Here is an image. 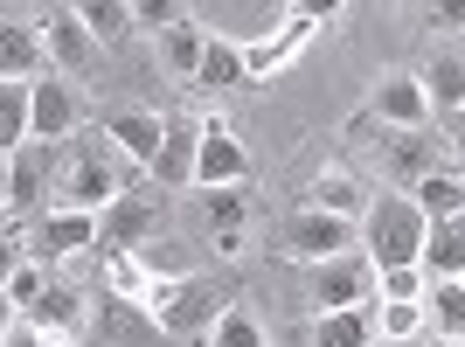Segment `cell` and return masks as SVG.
I'll return each instance as SVG.
<instances>
[{
	"mask_svg": "<svg viewBox=\"0 0 465 347\" xmlns=\"http://www.w3.org/2000/svg\"><path fill=\"white\" fill-rule=\"evenodd\" d=\"M209 347H272V341H264V327H257L243 306H230V312L209 327Z\"/></svg>",
	"mask_w": 465,
	"mask_h": 347,
	"instance_id": "cell-33",
	"label": "cell"
},
{
	"mask_svg": "<svg viewBox=\"0 0 465 347\" xmlns=\"http://www.w3.org/2000/svg\"><path fill=\"white\" fill-rule=\"evenodd\" d=\"M125 160L104 146V133H77L56 146V188H49V209H77V215H97L125 194Z\"/></svg>",
	"mask_w": 465,
	"mask_h": 347,
	"instance_id": "cell-1",
	"label": "cell"
},
{
	"mask_svg": "<svg viewBox=\"0 0 465 347\" xmlns=\"http://www.w3.org/2000/svg\"><path fill=\"white\" fill-rule=\"evenodd\" d=\"M354 243H361V264H369V271L417 264V243H424V215L410 209V194L375 188V194H369V209L354 215Z\"/></svg>",
	"mask_w": 465,
	"mask_h": 347,
	"instance_id": "cell-3",
	"label": "cell"
},
{
	"mask_svg": "<svg viewBox=\"0 0 465 347\" xmlns=\"http://www.w3.org/2000/svg\"><path fill=\"white\" fill-rule=\"evenodd\" d=\"M0 215H7V154H0Z\"/></svg>",
	"mask_w": 465,
	"mask_h": 347,
	"instance_id": "cell-42",
	"label": "cell"
},
{
	"mask_svg": "<svg viewBox=\"0 0 465 347\" xmlns=\"http://www.w3.org/2000/svg\"><path fill=\"white\" fill-rule=\"evenodd\" d=\"M369 292H375V271L361 264V251H348V257H327V264H312V299H320V312L369 306Z\"/></svg>",
	"mask_w": 465,
	"mask_h": 347,
	"instance_id": "cell-17",
	"label": "cell"
},
{
	"mask_svg": "<svg viewBox=\"0 0 465 347\" xmlns=\"http://www.w3.org/2000/svg\"><path fill=\"white\" fill-rule=\"evenodd\" d=\"M42 278H49V271H42L35 264V257H21V271H15V278H7V306H28V299H35V292H42Z\"/></svg>",
	"mask_w": 465,
	"mask_h": 347,
	"instance_id": "cell-36",
	"label": "cell"
},
{
	"mask_svg": "<svg viewBox=\"0 0 465 347\" xmlns=\"http://www.w3.org/2000/svg\"><path fill=\"white\" fill-rule=\"evenodd\" d=\"M153 236H160V202L139 194V188H125L112 209L91 215V251L97 257H125V251H139V243H153Z\"/></svg>",
	"mask_w": 465,
	"mask_h": 347,
	"instance_id": "cell-6",
	"label": "cell"
},
{
	"mask_svg": "<svg viewBox=\"0 0 465 347\" xmlns=\"http://www.w3.org/2000/svg\"><path fill=\"white\" fill-rule=\"evenodd\" d=\"M91 333L104 347H160L167 333L153 327V312L139 299H118V292H91Z\"/></svg>",
	"mask_w": 465,
	"mask_h": 347,
	"instance_id": "cell-14",
	"label": "cell"
},
{
	"mask_svg": "<svg viewBox=\"0 0 465 347\" xmlns=\"http://www.w3.org/2000/svg\"><path fill=\"white\" fill-rule=\"evenodd\" d=\"M299 209H320V215L354 223V215L369 209V181H361L354 167H341V160H333V167H320V174L306 181V202H299Z\"/></svg>",
	"mask_w": 465,
	"mask_h": 347,
	"instance_id": "cell-20",
	"label": "cell"
},
{
	"mask_svg": "<svg viewBox=\"0 0 465 347\" xmlns=\"http://www.w3.org/2000/svg\"><path fill=\"white\" fill-rule=\"evenodd\" d=\"M194 91H209V97H230L243 91V49H236L230 35H202V63H194Z\"/></svg>",
	"mask_w": 465,
	"mask_h": 347,
	"instance_id": "cell-22",
	"label": "cell"
},
{
	"mask_svg": "<svg viewBox=\"0 0 465 347\" xmlns=\"http://www.w3.org/2000/svg\"><path fill=\"white\" fill-rule=\"evenodd\" d=\"M181 21H194V7H181V0H139L133 7V28H153V35H167Z\"/></svg>",
	"mask_w": 465,
	"mask_h": 347,
	"instance_id": "cell-35",
	"label": "cell"
},
{
	"mask_svg": "<svg viewBox=\"0 0 465 347\" xmlns=\"http://www.w3.org/2000/svg\"><path fill=\"white\" fill-rule=\"evenodd\" d=\"M278 251L292 257V264H327V257H348L354 251V223H341V215H320V209H292L285 215V243Z\"/></svg>",
	"mask_w": 465,
	"mask_h": 347,
	"instance_id": "cell-10",
	"label": "cell"
},
{
	"mask_svg": "<svg viewBox=\"0 0 465 347\" xmlns=\"http://www.w3.org/2000/svg\"><path fill=\"white\" fill-rule=\"evenodd\" d=\"M375 347H424V341H375Z\"/></svg>",
	"mask_w": 465,
	"mask_h": 347,
	"instance_id": "cell-43",
	"label": "cell"
},
{
	"mask_svg": "<svg viewBox=\"0 0 465 347\" xmlns=\"http://www.w3.org/2000/svg\"><path fill=\"white\" fill-rule=\"evenodd\" d=\"M459 264H465V230H459V223H424L417 271H424L430 285H438V278H459Z\"/></svg>",
	"mask_w": 465,
	"mask_h": 347,
	"instance_id": "cell-25",
	"label": "cell"
},
{
	"mask_svg": "<svg viewBox=\"0 0 465 347\" xmlns=\"http://www.w3.org/2000/svg\"><path fill=\"white\" fill-rule=\"evenodd\" d=\"M49 188H56V146L21 139L7 154V215H42L49 209Z\"/></svg>",
	"mask_w": 465,
	"mask_h": 347,
	"instance_id": "cell-12",
	"label": "cell"
},
{
	"mask_svg": "<svg viewBox=\"0 0 465 347\" xmlns=\"http://www.w3.org/2000/svg\"><path fill=\"white\" fill-rule=\"evenodd\" d=\"M417 91H424L430 112L459 118V104H465V56H459V42H445V49L430 56V70H417Z\"/></svg>",
	"mask_w": 465,
	"mask_h": 347,
	"instance_id": "cell-21",
	"label": "cell"
},
{
	"mask_svg": "<svg viewBox=\"0 0 465 347\" xmlns=\"http://www.w3.org/2000/svg\"><path fill=\"white\" fill-rule=\"evenodd\" d=\"M354 133L369 139V167L382 174L389 194H410V181H424L430 167H459V160H451V146H438L430 133H375L369 112L354 118Z\"/></svg>",
	"mask_w": 465,
	"mask_h": 347,
	"instance_id": "cell-4",
	"label": "cell"
},
{
	"mask_svg": "<svg viewBox=\"0 0 465 347\" xmlns=\"http://www.w3.org/2000/svg\"><path fill=\"white\" fill-rule=\"evenodd\" d=\"M77 125H84V97L70 77L49 70V77L28 84V139L35 146H63V139H77Z\"/></svg>",
	"mask_w": 465,
	"mask_h": 347,
	"instance_id": "cell-8",
	"label": "cell"
},
{
	"mask_svg": "<svg viewBox=\"0 0 465 347\" xmlns=\"http://www.w3.org/2000/svg\"><path fill=\"white\" fill-rule=\"evenodd\" d=\"M160 125H167V112H104V146H112L125 167H153L160 154Z\"/></svg>",
	"mask_w": 465,
	"mask_h": 347,
	"instance_id": "cell-19",
	"label": "cell"
},
{
	"mask_svg": "<svg viewBox=\"0 0 465 347\" xmlns=\"http://www.w3.org/2000/svg\"><path fill=\"white\" fill-rule=\"evenodd\" d=\"M424 21H430V28H445V35H451V28H459L465 15H459V7H424Z\"/></svg>",
	"mask_w": 465,
	"mask_h": 347,
	"instance_id": "cell-40",
	"label": "cell"
},
{
	"mask_svg": "<svg viewBox=\"0 0 465 347\" xmlns=\"http://www.w3.org/2000/svg\"><path fill=\"white\" fill-rule=\"evenodd\" d=\"M424 285H430V278L417 264H396V271H375V292H369V299H424Z\"/></svg>",
	"mask_w": 465,
	"mask_h": 347,
	"instance_id": "cell-34",
	"label": "cell"
},
{
	"mask_svg": "<svg viewBox=\"0 0 465 347\" xmlns=\"http://www.w3.org/2000/svg\"><path fill=\"white\" fill-rule=\"evenodd\" d=\"M194 146H202V125L194 112H167L160 125V154H153V188H194Z\"/></svg>",
	"mask_w": 465,
	"mask_h": 347,
	"instance_id": "cell-16",
	"label": "cell"
},
{
	"mask_svg": "<svg viewBox=\"0 0 465 347\" xmlns=\"http://www.w3.org/2000/svg\"><path fill=\"white\" fill-rule=\"evenodd\" d=\"M0 77L7 84L49 77V49H42V28L28 15H0Z\"/></svg>",
	"mask_w": 465,
	"mask_h": 347,
	"instance_id": "cell-18",
	"label": "cell"
},
{
	"mask_svg": "<svg viewBox=\"0 0 465 347\" xmlns=\"http://www.w3.org/2000/svg\"><path fill=\"white\" fill-rule=\"evenodd\" d=\"M375 341H424V306L417 299H369Z\"/></svg>",
	"mask_w": 465,
	"mask_h": 347,
	"instance_id": "cell-28",
	"label": "cell"
},
{
	"mask_svg": "<svg viewBox=\"0 0 465 347\" xmlns=\"http://www.w3.org/2000/svg\"><path fill=\"white\" fill-rule=\"evenodd\" d=\"M202 125V146H194V188H236L243 174H251V154H243V139L230 133V118L223 112H194Z\"/></svg>",
	"mask_w": 465,
	"mask_h": 347,
	"instance_id": "cell-9",
	"label": "cell"
},
{
	"mask_svg": "<svg viewBox=\"0 0 465 347\" xmlns=\"http://www.w3.org/2000/svg\"><path fill=\"white\" fill-rule=\"evenodd\" d=\"M139 271H146V285H160V278H188V271H202L194 264V251L188 243H174V236H153V243H139Z\"/></svg>",
	"mask_w": 465,
	"mask_h": 347,
	"instance_id": "cell-29",
	"label": "cell"
},
{
	"mask_svg": "<svg viewBox=\"0 0 465 347\" xmlns=\"http://www.w3.org/2000/svg\"><path fill=\"white\" fill-rule=\"evenodd\" d=\"M312 347H375L369 306H348V312H312Z\"/></svg>",
	"mask_w": 465,
	"mask_h": 347,
	"instance_id": "cell-27",
	"label": "cell"
},
{
	"mask_svg": "<svg viewBox=\"0 0 465 347\" xmlns=\"http://www.w3.org/2000/svg\"><path fill=\"white\" fill-rule=\"evenodd\" d=\"M21 320H28L49 347H84V341H91V292H77L70 278H56V271H49V278H42V292L21 306Z\"/></svg>",
	"mask_w": 465,
	"mask_h": 347,
	"instance_id": "cell-5",
	"label": "cell"
},
{
	"mask_svg": "<svg viewBox=\"0 0 465 347\" xmlns=\"http://www.w3.org/2000/svg\"><path fill=\"white\" fill-rule=\"evenodd\" d=\"M35 28H42V49H49V70H56V77H84L97 63V42L84 35L77 7H49V15H35Z\"/></svg>",
	"mask_w": 465,
	"mask_h": 347,
	"instance_id": "cell-15",
	"label": "cell"
},
{
	"mask_svg": "<svg viewBox=\"0 0 465 347\" xmlns=\"http://www.w3.org/2000/svg\"><path fill=\"white\" fill-rule=\"evenodd\" d=\"M369 118L382 133H424L430 104H424V91H417V70H382L375 91H369Z\"/></svg>",
	"mask_w": 465,
	"mask_h": 347,
	"instance_id": "cell-13",
	"label": "cell"
},
{
	"mask_svg": "<svg viewBox=\"0 0 465 347\" xmlns=\"http://www.w3.org/2000/svg\"><path fill=\"white\" fill-rule=\"evenodd\" d=\"M21 257H28L21 251V223H7V230H0V292H7V278L21 271Z\"/></svg>",
	"mask_w": 465,
	"mask_h": 347,
	"instance_id": "cell-37",
	"label": "cell"
},
{
	"mask_svg": "<svg viewBox=\"0 0 465 347\" xmlns=\"http://www.w3.org/2000/svg\"><path fill=\"white\" fill-rule=\"evenodd\" d=\"M209 243H215V257H243V251H251V236H243V230H223V236H209Z\"/></svg>",
	"mask_w": 465,
	"mask_h": 347,
	"instance_id": "cell-38",
	"label": "cell"
},
{
	"mask_svg": "<svg viewBox=\"0 0 465 347\" xmlns=\"http://www.w3.org/2000/svg\"><path fill=\"white\" fill-rule=\"evenodd\" d=\"M424 341H465V285L459 278H438L424 285Z\"/></svg>",
	"mask_w": 465,
	"mask_h": 347,
	"instance_id": "cell-24",
	"label": "cell"
},
{
	"mask_svg": "<svg viewBox=\"0 0 465 347\" xmlns=\"http://www.w3.org/2000/svg\"><path fill=\"white\" fill-rule=\"evenodd\" d=\"M21 139H28V84L0 77V154H15Z\"/></svg>",
	"mask_w": 465,
	"mask_h": 347,
	"instance_id": "cell-31",
	"label": "cell"
},
{
	"mask_svg": "<svg viewBox=\"0 0 465 347\" xmlns=\"http://www.w3.org/2000/svg\"><path fill=\"white\" fill-rule=\"evenodd\" d=\"M7 223H15V215H0V230H7Z\"/></svg>",
	"mask_w": 465,
	"mask_h": 347,
	"instance_id": "cell-45",
	"label": "cell"
},
{
	"mask_svg": "<svg viewBox=\"0 0 465 347\" xmlns=\"http://www.w3.org/2000/svg\"><path fill=\"white\" fill-rule=\"evenodd\" d=\"M15 320H21V312L7 306V292H0V341H7V327H15Z\"/></svg>",
	"mask_w": 465,
	"mask_h": 347,
	"instance_id": "cell-41",
	"label": "cell"
},
{
	"mask_svg": "<svg viewBox=\"0 0 465 347\" xmlns=\"http://www.w3.org/2000/svg\"><path fill=\"white\" fill-rule=\"evenodd\" d=\"M0 347H49V341H42V333L28 327V320H15V327H7V341H0Z\"/></svg>",
	"mask_w": 465,
	"mask_h": 347,
	"instance_id": "cell-39",
	"label": "cell"
},
{
	"mask_svg": "<svg viewBox=\"0 0 465 347\" xmlns=\"http://www.w3.org/2000/svg\"><path fill=\"white\" fill-rule=\"evenodd\" d=\"M202 35H209L202 21H181V28H167V35H160V56H167V70H174V77H194V63H202Z\"/></svg>",
	"mask_w": 465,
	"mask_h": 347,
	"instance_id": "cell-30",
	"label": "cell"
},
{
	"mask_svg": "<svg viewBox=\"0 0 465 347\" xmlns=\"http://www.w3.org/2000/svg\"><path fill=\"white\" fill-rule=\"evenodd\" d=\"M77 21H84V35L97 42V56L118 49V42H133V0H84Z\"/></svg>",
	"mask_w": 465,
	"mask_h": 347,
	"instance_id": "cell-26",
	"label": "cell"
},
{
	"mask_svg": "<svg viewBox=\"0 0 465 347\" xmlns=\"http://www.w3.org/2000/svg\"><path fill=\"white\" fill-rule=\"evenodd\" d=\"M320 21H333V7H285L278 35H264V42H236V49H243V84H264L272 70H285V63L299 56L312 35H320Z\"/></svg>",
	"mask_w": 465,
	"mask_h": 347,
	"instance_id": "cell-7",
	"label": "cell"
},
{
	"mask_svg": "<svg viewBox=\"0 0 465 347\" xmlns=\"http://www.w3.org/2000/svg\"><path fill=\"white\" fill-rule=\"evenodd\" d=\"M21 251L35 257L42 271L70 264V257H84V251H91V215H77V209H42L35 223L21 230Z\"/></svg>",
	"mask_w": 465,
	"mask_h": 347,
	"instance_id": "cell-11",
	"label": "cell"
},
{
	"mask_svg": "<svg viewBox=\"0 0 465 347\" xmlns=\"http://www.w3.org/2000/svg\"><path fill=\"white\" fill-rule=\"evenodd\" d=\"M424 347H465V341H424Z\"/></svg>",
	"mask_w": 465,
	"mask_h": 347,
	"instance_id": "cell-44",
	"label": "cell"
},
{
	"mask_svg": "<svg viewBox=\"0 0 465 347\" xmlns=\"http://www.w3.org/2000/svg\"><path fill=\"white\" fill-rule=\"evenodd\" d=\"M139 306L153 312V327L167 341H209V327L236 306V285L215 271H188V278H160L139 292Z\"/></svg>",
	"mask_w": 465,
	"mask_h": 347,
	"instance_id": "cell-2",
	"label": "cell"
},
{
	"mask_svg": "<svg viewBox=\"0 0 465 347\" xmlns=\"http://www.w3.org/2000/svg\"><path fill=\"white\" fill-rule=\"evenodd\" d=\"M410 209L424 215V223H459V209H465L459 167H430L424 181H410Z\"/></svg>",
	"mask_w": 465,
	"mask_h": 347,
	"instance_id": "cell-23",
	"label": "cell"
},
{
	"mask_svg": "<svg viewBox=\"0 0 465 347\" xmlns=\"http://www.w3.org/2000/svg\"><path fill=\"white\" fill-rule=\"evenodd\" d=\"M243 215H251L243 188H209V194H202V223H209V236H223V230H243Z\"/></svg>",
	"mask_w": 465,
	"mask_h": 347,
	"instance_id": "cell-32",
	"label": "cell"
}]
</instances>
